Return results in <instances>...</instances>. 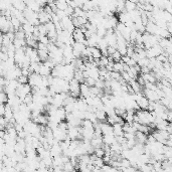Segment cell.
<instances>
[{
	"label": "cell",
	"instance_id": "6da1fadb",
	"mask_svg": "<svg viewBox=\"0 0 172 172\" xmlns=\"http://www.w3.org/2000/svg\"><path fill=\"white\" fill-rule=\"evenodd\" d=\"M135 115L137 116L139 124L148 126V125L154 123L155 117L152 115L151 112H148L147 110H140V111H138Z\"/></svg>",
	"mask_w": 172,
	"mask_h": 172
},
{
	"label": "cell",
	"instance_id": "7a4b0ae2",
	"mask_svg": "<svg viewBox=\"0 0 172 172\" xmlns=\"http://www.w3.org/2000/svg\"><path fill=\"white\" fill-rule=\"evenodd\" d=\"M162 54H163V49L161 48V46L159 44H156L150 48L146 49V58L148 59L156 58L158 55H160Z\"/></svg>",
	"mask_w": 172,
	"mask_h": 172
},
{
	"label": "cell",
	"instance_id": "3957f363",
	"mask_svg": "<svg viewBox=\"0 0 172 172\" xmlns=\"http://www.w3.org/2000/svg\"><path fill=\"white\" fill-rule=\"evenodd\" d=\"M42 82V77L38 74H31L28 77V85L32 88H40Z\"/></svg>",
	"mask_w": 172,
	"mask_h": 172
},
{
	"label": "cell",
	"instance_id": "277c9868",
	"mask_svg": "<svg viewBox=\"0 0 172 172\" xmlns=\"http://www.w3.org/2000/svg\"><path fill=\"white\" fill-rule=\"evenodd\" d=\"M61 25L62 27V30H67L68 32H71V33L75 29V26L72 24V19L71 17H68V16H65V17L61 19Z\"/></svg>",
	"mask_w": 172,
	"mask_h": 172
},
{
	"label": "cell",
	"instance_id": "5b68a950",
	"mask_svg": "<svg viewBox=\"0 0 172 172\" xmlns=\"http://www.w3.org/2000/svg\"><path fill=\"white\" fill-rule=\"evenodd\" d=\"M52 135H54V138L58 142H62L65 140V138L68 137L67 135V131L62 130L59 127L55 128L54 130H52Z\"/></svg>",
	"mask_w": 172,
	"mask_h": 172
},
{
	"label": "cell",
	"instance_id": "8992f818",
	"mask_svg": "<svg viewBox=\"0 0 172 172\" xmlns=\"http://www.w3.org/2000/svg\"><path fill=\"white\" fill-rule=\"evenodd\" d=\"M68 137L71 140H79V138L82 139V136L80 134V127H71L67 131Z\"/></svg>",
	"mask_w": 172,
	"mask_h": 172
},
{
	"label": "cell",
	"instance_id": "52a82bcc",
	"mask_svg": "<svg viewBox=\"0 0 172 172\" xmlns=\"http://www.w3.org/2000/svg\"><path fill=\"white\" fill-rule=\"evenodd\" d=\"M143 96L149 102H158L160 100V98L158 97V95L156 94V91H151V90H148V89H144Z\"/></svg>",
	"mask_w": 172,
	"mask_h": 172
},
{
	"label": "cell",
	"instance_id": "ba28073f",
	"mask_svg": "<svg viewBox=\"0 0 172 172\" xmlns=\"http://www.w3.org/2000/svg\"><path fill=\"white\" fill-rule=\"evenodd\" d=\"M49 154H51V156L52 158L61 156V155L62 154V150H61L59 143L58 144H55V145H52V146L51 147V149H49Z\"/></svg>",
	"mask_w": 172,
	"mask_h": 172
},
{
	"label": "cell",
	"instance_id": "9c48e42d",
	"mask_svg": "<svg viewBox=\"0 0 172 172\" xmlns=\"http://www.w3.org/2000/svg\"><path fill=\"white\" fill-rule=\"evenodd\" d=\"M37 18L40 24H45L46 22L51 21V15L47 14L46 12L44 11V9H41L40 11L37 13Z\"/></svg>",
	"mask_w": 172,
	"mask_h": 172
},
{
	"label": "cell",
	"instance_id": "30bf717a",
	"mask_svg": "<svg viewBox=\"0 0 172 172\" xmlns=\"http://www.w3.org/2000/svg\"><path fill=\"white\" fill-rule=\"evenodd\" d=\"M100 129L102 131V135H111L113 134V127L108 123H100Z\"/></svg>",
	"mask_w": 172,
	"mask_h": 172
},
{
	"label": "cell",
	"instance_id": "8fae6325",
	"mask_svg": "<svg viewBox=\"0 0 172 172\" xmlns=\"http://www.w3.org/2000/svg\"><path fill=\"white\" fill-rule=\"evenodd\" d=\"M51 69L46 67V65H44V64H40L38 75L40 77H48V75H51Z\"/></svg>",
	"mask_w": 172,
	"mask_h": 172
},
{
	"label": "cell",
	"instance_id": "7c38bea8",
	"mask_svg": "<svg viewBox=\"0 0 172 172\" xmlns=\"http://www.w3.org/2000/svg\"><path fill=\"white\" fill-rule=\"evenodd\" d=\"M21 29H22V31L24 32L25 35L32 34L33 33V30H34V26L31 25L29 22H25L24 24L21 25Z\"/></svg>",
	"mask_w": 172,
	"mask_h": 172
},
{
	"label": "cell",
	"instance_id": "4fadbf2b",
	"mask_svg": "<svg viewBox=\"0 0 172 172\" xmlns=\"http://www.w3.org/2000/svg\"><path fill=\"white\" fill-rule=\"evenodd\" d=\"M122 126L123 125H121V124H115L113 125V135L115 137H120V136H123L124 135V132H123V128H122Z\"/></svg>",
	"mask_w": 172,
	"mask_h": 172
},
{
	"label": "cell",
	"instance_id": "5bb4252c",
	"mask_svg": "<svg viewBox=\"0 0 172 172\" xmlns=\"http://www.w3.org/2000/svg\"><path fill=\"white\" fill-rule=\"evenodd\" d=\"M80 95L82 96V98H84V99L90 97V96H91V94H90V88H89L87 85H85L84 82H82V84H81Z\"/></svg>",
	"mask_w": 172,
	"mask_h": 172
},
{
	"label": "cell",
	"instance_id": "9a60e30c",
	"mask_svg": "<svg viewBox=\"0 0 172 172\" xmlns=\"http://www.w3.org/2000/svg\"><path fill=\"white\" fill-rule=\"evenodd\" d=\"M86 72H87V74H88V77L93 79V80L97 81L99 79V68L95 67L91 69H87Z\"/></svg>",
	"mask_w": 172,
	"mask_h": 172
},
{
	"label": "cell",
	"instance_id": "2e32d148",
	"mask_svg": "<svg viewBox=\"0 0 172 172\" xmlns=\"http://www.w3.org/2000/svg\"><path fill=\"white\" fill-rule=\"evenodd\" d=\"M102 140H103V143L105 145H108V146H111L112 144L116 142L115 136H114L113 134H111V135H104V136L102 137Z\"/></svg>",
	"mask_w": 172,
	"mask_h": 172
},
{
	"label": "cell",
	"instance_id": "e0dca14e",
	"mask_svg": "<svg viewBox=\"0 0 172 172\" xmlns=\"http://www.w3.org/2000/svg\"><path fill=\"white\" fill-rule=\"evenodd\" d=\"M137 1H125V6H124V9L126 10V12H131L135 10L137 8V5H136Z\"/></svg>",
	"mask_w": 172,
	"mask_h": 172
},
{
	"label": "cell",
	"instance_id": "ac0fdd59",
	"mask_svg": "<svg viewBox=\"0 0 172 172\" xmlns=\"http://www.w3.org/2000/svg\"><path fill=\"white\" fill-rule=\"evenodd\" d=\"M11 3H12L13 8H15L16 10L20 11V12H23L24 9L26 8L25 2H23V1H11Z\"/></svg>",
	"mask_w": 172,
	"mask_h": 172
},
{
	"label": "cell",
	"instance_id": "d6986e66",
	"mask_svg": "<svg viewBox=\"0 0 172 172\" xmlns=\"http://www.w3.org/2000/svg\"><path fill=\"white\" fill-rule=\"evenodd\" d=\"M91 145L94 149H98V148H102L103 147V140L102 138H93L91 140Z\"/></svg>",
	"mask_w": 172,
	"mask_h": 172
},
{
	"label": "cell",
	"instance_id": "ffe728a7",
	"mask_svg": "<svg viewBox=\"0 0 172 172\" xmlns=\"http://www.w3.org/2000/svg\"><path fill=\"white\" fill-rule=\"evenodd\" d=\"M90 51H91V57L94 59H100L102 58L101 51L97 47V46H95V47H90Z\"/></svg>",
	"mask_w": 172,
	"mask_h": 172
},
{
	"label": "cell",
	"instance_id": "44dd1931",
	"mask_svg": "<svg viewBox=\"0 0 172 172\" xmlns=\"http://www.w3.org/2000/svg\"><path fill=\"white\" fill-rule=\"evenodd\" d=\"M54 5H55V7H57V9H58V10H62V11H65L68 6L67 1H64V0H59V1L54 2Z\"/></svg>",
	"mask_w": 172,
	"mask_h": 172
},
{
	"label": "cell",
	"instance_id": "7402d4cb",
	"mask_svg": "<svg viewBox=\"0 0 172 172\" xmlns=\"http://www.w3.org/2000/svg\"><path fill=\"white\" fill-rule=\"evenodd\" d=\"M37 51V49H36ZM37 55L40 61H46L48 59V51H37Z\"/></svg>",
	"mask_w": 172,
	"mask_h": 172
},
{
	"label": "cell",
	"instance_id": "603a6c76",
	"mask_svg": "<svg viewBox=\"0 0 172 172\" xmlns=\"http://www.w3.org/2000/svg\"><path fill=\"white\" fill-rule=\"evenodd\" d=\"M96 118L98 121H100V123H103L105 120H107V115L105 114L104 111H97L96 112Z\"/></svg>",
	"mask_w": 172,
	"mask_h": 172
},
{
	"label": "cell",
	"instance_id": "cb8c5ba5",
	"mask_svg": "<svg viewBox=\"0 0 172 172\" xmlns=\"http://www.w3.org/2000/svg\"><path fill=\"white\" fill-rule=\"evenodd\" d=\"M119 20H120L121 23H123V24H125V23L128 21H130V17H129L128 13L126 11L121 12L120 14H119Z\"/></svg>",
	"mask_w": 172,
	"mask_h": 172
},
{
	"label": "cell",
	"instance_id": "d4e9b609",
	"mask_svg": "<svg viewBox=\"0 0 172 172\" xmlns=\"http://www.w3.org/2000/svg\"><path fill=\"white\" fill-rule=\"evenodd\" d=\"M123 68H124V64H123L122 61L114 62L113 72H119V74H121V72H123Z\"/></svg>",
	"mask_w": 172,
	"mask_h": 172
},
{
	"label": "cell",
	"instance_id": "484cf974",
	"mask_svg": "<svg viewBox=\"0 0 172 172\" xmlns=\"http://www.w3.org/2000/svg\"><path fill=\"white\" fill-rule=\"evenodd\" d=\"M97 47L100 49V51H106L108 47V44H107V42H106L105 40V38H101L100 40H99L98 42V44H97Z\"/></svg>",
	"mask_w": 172,
	"mask_h": 172
},
{
	"label": "cell",
	"instance_id": "4316f807",
	"mask_svg": "<svg viewBox=\"0 0 172 172\" xmlns=\"http://www.w3.org/2000/svg\"><path fill=\"white\" fill-rule=\"evenodd\" d=\"M37 41L39 42V44H42L44 45H47L49 42H51L49 38L47 37V35H39L38 38H37Z\"/></svg>",
	"mask_w": 172,
	"mask_h": 172
},
{
	"label": "cell",
	"instance_id": "83f0119b",
	"mask_svg": "<svg viewBox=\"0 0 172 172\" xmlns=\"http://www.w3.org/2000/svg\"><path fill=\"white\" fill-rule=\"evenodd\" d=\"M93 154L97 158H103L105 156V151L103 150V148H98V149L94 150V153Z\"/></svg>",
	"mask_w": 172,
	"mask_h": 172
},
{
	"label": "cell",
	"instance_id": "f1b7e54d",
	"mask_svg": "<svg viewBox=\"0 0 172 172\" xmlns=\"http://www.w3.org/2000/svg\"><path fill=\"white\" fill-rule=\"evenodd\" d=\"M62 170L64 172H72V170H75V167L72 166L71 162H68V163H65L64 166H62Z\"/></svg>",
	"mask_w": 172,
	"mask_h": 172
},
{
	"label": "cell",
	"instance_id": "f546056e",
	"mask_svg": "<svg viewBox=\"0 0 172 172\" xmlns=\"http://www.w3.org/2000/svg\"><path fill=\"white\" fill-rule=\"evenodd\" d=\"M110 57H111L112 59H113V61H114V62H119V61H121L122 55L120 54V52H119L118 51H116L113 54L110 55Z\"/></svg>",
	"mask_w": 172,
	"mask_h": 172
},
{
	"label": "cell",
	"instance_id": "4dcf8cb0",
	"mask_svg": "<svg viewBox=\"0 0 172 172\" xmlns=\"http://www.w3.org/2000/svg\"><path fill=\"white\" fill-rule=\"evenodd\" d=\"M81 126H82V128L92 129V128H94V124H93L92 122H91V121H89V120H82V121Z\"/></svg>",
	"mask_w": 172,
	"mask_h": 172
},
{
	"label": "cell",
	"instance_id": "1f68e13d",
	"mask_svg": "<svg viewBox=\"0 0 172 172\" xmlns=\"http://www.w3.org/2000/svg\"><path fill=\"white\" fill-rule=\"evenodd\" d=\"M44 26H45L46 31H47V32H51V31H54L55 30V26H54V24L51 21L46 22L45 24H44Z\"/></svg>",
	"mask_w": 172,
	"mask_h": 172
},
{
	"label": "cell",
	"instance_id": "d6a6232c",
	"mask_svg": "<svg viewBox=\"0 0 172 172\" xmlns=\"http://www.w3.org/2000/svg\"><path fill=\"white\" fill-rule=\"evenodd\" d=\"M36 27H37L39 35H46L47 34V31H46V28H45L44 24H39L38 26H36Z\"/></svg>",
	"mask_w": 172,
	"mask_h": 172
},
{
	"label": "cell",
	"instance_id": "836d02e7",
	"mask_svg": "<svg viewBox=\"0 0 172 172\" xmlns=\"http://www.w3.org/2000/svg\"><path fill=\"white\" fill-rule=\"evenodd\" d=\"M94 87L100 89V90H103V89H105V82L100 80V79H98V80L95 82V86H94Z\"/></svg>",
	"mask_w": 172,
	"mask_h": 172
},
{
	"label": "cell",
	"instance_id": "e575fe53",
	"mask_svg": "<svg viewBox=\"0 0 172 172\" xmlns=\"http://www.w3.org/2000/svg\"><path fill=\"white\" fill-rule=\"evenodd\" d=\"M16 81L18 82V84L25 85V84H27V82H28V77H25V75H20V77H19Z\"/></svg>",
	"mask_w": 172,
	"mask_h": 172
},
{
	"label": "cell",
	"instance_id": "d590c367",
	"mask_svg": "<svg viewBox=\"0 0 172 172\" xmlns=\"http://www.w3.org/2000/svg\"><path fill=\"white\" fill-rule=\"evenodd\" d=\"M156 61H159V62H161V64H164V62H166V61H167V55L163 52V54H162L158 55V57L156 58Z\"/></svg>",
	"mask_w": 172,
	"mask_h": 172
},
{
	"label": "cell",
	"instance_id": "8d00e7d4",
	"mask_svg": "<svg viewBox=\"0 0 172 172\" xmlns=\"http://www.w3.org/2000/svg\"><path fill=\"white\" fill-rule=\"evenodd\" d=\"M7 101H8L7 95H6L4 92H1V93H0V104H4V103H6Z\"/></svg>",
	"mask_w": 172,
	"mask_h": 172
},
{
	"label": "cell",
	"instance_id": "74e56055",
	"mask_svg": "<svg viewBox=\"0 0 172 172\" xmlns=\"http://www.w3.org/2000/svg\"><path fill=\"white\" fill-rule=\"evenodd\" d=\"M22 103L25 104V105H29L30 103H32V94H31V93H30V94H28L24 99H23Z\"/></svg>",
	"mask_w": 172,
	"mask_h": 172
},
{
	"label": "cell",
	"instance_id": "f35d334b",
	"mask_svg": "<svg viewBox=\"0 0 172 172\" xmlns=\"http://www.w3.org/2000/svg\"><path fill=\"white\" fill-rule=\"evenodd\" d=\"M7 125V121L5 120L3 117H0V130H4Z\"/></svg>",
	"mask_w": 172,
	"mask_h": 172
},
{
	"label": "cell",
	"instance_id": "ab89813d",
	"mask_svg": "<svg viewBox=\"0 0 172 172\" xmlns=\"http://www.w3.org/2000/svg\"><path fill=\"white\" fill-rule=\"evenodd\" d=\"M65 15H67V16L71 17V16L74 14V8H72L71 6H68L67 9L65 10Z\"/></svg>",
	"mask_w": 172,
	"mask_h": 172
},
{
	"label": "cell",
	"instance_id": "60d3db41",
	"mask_svg": "<svg viewBox=\"0 0 172 172\" xmlns=\"http://www.w3.org/2000/svg\"><path fill=\"white\" fill-rule=\"evenodd\" d=\"M123 137L125 138V140H132V139H135V134H132V133H124Z\"/></svg>",
	"mask_w": 172,
	"mask_h": 172
},
{
	"label": "cell",
	"instance_id": "b9f144b4",
	"mask_svg": "<svg viewBox=\"0 0 172 172\" xmlns=\"http://www.w3.org/2000/svg\"><path fill=\"white\" fill-rule=\"evenodd\" d=\"M121 172H136L137 169L136 168H134V167H128V168H123V169H120Z\"/></svg>",
	"mask_w": 172,
	"mask_h": 172
},
{
	"label": "cell",
	"instance_id": "7bdbcfd3",
	"mask_svg": "<svg viewBox=\"0 0 172 172\" xmlns=\"http://www.w3.org/2000/svg\"><path fill=\"white\" fill-rule=\"evenodd\" d=\"M3 114H4V105L0 104V117H3Z\"/></svg>",
	"mask_w": 172,
	"mask_h": 172
},
{
	"label": "cell",
	"instance_id": "ee69618b",
	"mask_svg": "<svg viewBox=\"0 0 172 172\" xmlns=\"http://www.w3.org/2000/svg\"><path fill=\"white\" fill-rule=\"evenodd\" d=\"M1 16H2V13H1V11H0V17H1Z\"/></svg>",
	"mask_w": 172,
	"mask_h": 172
}]
</instances>
